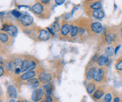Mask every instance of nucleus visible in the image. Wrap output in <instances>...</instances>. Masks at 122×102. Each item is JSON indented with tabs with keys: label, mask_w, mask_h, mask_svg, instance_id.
I'll list each match as a JSON object with an SVG mask.
<instances>
[{
	"label": "nucleus",
	"mask_w": 122,
	"mask_h": 102,
	"mask_svg": "<svg viewBox=\"0 0 122 102\" xmlns=\"http://www.w3.org/2000/svg\"><path fill=\"white\" fill-rule=\"evenodd\" d=\"M20 21L23 26L29 27L32 25V23L34 22V19H33L32 17H31L29 15H23L20 17Z\"/></svg>",
	"instance_id": "nucleus-6"
},
{
	"label": "nucleus",
	"mask_w": 122,
	"mask_h": 102,
	"mask_svg": "<svg viewBox=\"0 0 122 102\" xmlns=\"http://www.w3.org/2000/svg\"><path fill=\"white\" fill-rule=\"evenodd\" d=\"M8 94L9 95V97L12 98H17V89L13 85H10L8 87Z\"/></svg>",
	"instance_id": "nucleus-19"
},
{
	"label": "nucleus",
	"mask_w": 122,
	"mask_h": 102,
	"mask_svg": "<svg viewBox=\"0 0 122 102\" xmlns=\"http://www.w3.org/2000/svg\"><path fill=\"white\" fill-rule=\"evenodd\" d=\"M90 30L92 33L95 34H100L102 33V31L103 30V25L100 23V22H93L90 23L89 25Z\"/></svg>",
	"instance_id": "nucleus-3"
},
{
	"label": "nucleus",
	"mask_w": 122,
	"mask_h": 102,
	"mask_svg": "<svg viewBox=\"0 0 122 102\" xmlns=\"http://www.w3.org/2000/svg\"><path fill=\"white\" fill-rule=\"evenodd\" d=\"M113 100V95L112 93H106L103 98H102V102H112Z\"/></svg>",
	"instance_id": "nucleus-23"
},
{
	"label": "nucleus",
	"mask_w": 122,
	"mask_h": 102,
	"mask_svg": "<svg viewBox=\"0 0 122 102\" xmlns=\"http://www.w3.org/2000/svg\"></svg>",
	"instance_id": "nucleus-47"
},
{
	"label": "nucleus",
	"mask_w": 122,
	"mask_h": 102,
	"mask_svg": "<svg viewBox=\"0 0 122 102\" xmlns=\"http://www.w3.org/2000/svg\"><path fill=\"white\" fill-rule=\"evenodd\" d=\"M16 102H22V101H16Z\"/></svg>",
	"instance_id": "nucleus-43"
},
{
	"label": "nucleus",
	"mask_w": 122,
	"mask_h": 102,
	"mask_svg": "<svg viewBox=\"0 0 122 102\" xmlns=\"http://www.w3.org/2000/svg\"><path fill=\"white\" fill-rule=\"evenodd\" d=\"M50 33L46 29H40L39 30L38 34V40L46 41V40H48L50 39Z\"/></svg>",
	"instance_id": "nucleus-10"
},
{
	"label": "nucleus",
	"mask_w": 122,
	"mask_h": 102,
	"mask_svg": "<svg viewBox=\"0 0 122 102\" xmlns=\"http://www.w3.org/2000/svg\"><path fill=\"white\" fill-rule=\"evenodd\" d=\"M119 34H120V37H121V39L122 40V26L119 28Z\"/></svg>",
	"instance_id": "nucleus-39"
},
{
	"label": "nucleus",
	"mask_w": 122,
	"mask_h": 102,
	"mask_svg": "<svg viewBox=\"0 0 122 102\" xmlns=\"http://www.w3.org/2000/svg\"><path fill=\"white\" fill-rule=\"evenodd\" d=\"M65 0H55L56 4L58 5H61L64 4V3H65Z\"/></svg>",
	"instance_id": "nucleus-33"
},
{
	"label": "nucleus",
	"mask_w": 122,
	"mask_h": 102,
	"mask_svg": "<svg viewBox=\"0 0 122 102\" xmlns=\"http://www.w3.org/2000/svg\"><path fill=\"white\" fill-rule=\"evenodd\" d=\"M97 89L96 83L94 81H90L86 86V92L88 95H92Z\"/></svg>",
	"instance_id": "nucleus-16"
},
{
	"label": "nucleus",
	"mask_w": 122,
	"mask_h": 102,
	"mask_svg": "<svg viewBox=\"0 0 122 102\" xmlns=\"http://www.w3.org/2000/svg\"><path fill=\"white\" fill-rule=\"evenodd\" d=\"M38 80L41 83L46 84L47 83H50L52 80V75L49 72H43L38 75Z\"/></svg>",
	"instance_id": "nucleus-8"
},
{
	"label": "nucleus",
	"mask_w": 122,
	"mask_h": 102,
	"mask_svg": "<svg viewBox=\"0 0 122 102\" xmlns=\"http://www.w3.org/2000/svg\"><path fill=\"white\" fill-rule=\"evenodd\" d=\"M9 102H16V101H14V99H11V100H10Z\"/></svg>",
	"instance_id": "nucleus-42"
},
{
	"label": "nucleus",
	"mask_w": 122,
	"mask_h": 102,
	"mask_svg": "<svg viewBox=\"0 0 122 102\" xmlns=\"http://www.w3.org/2000/svg\"><path fill=\"white\" fill-rule=\"evenodd\" d=\"M103 38L105 43L107 46H112L114 43L118 42L121 39L119 29H116L115 27H112L107 29V32L103 36Z\"/></svg>",
	"instance_id": "nucleus-1"
},
{
	"label": "nucleus",
	"mask_w": 122,
	"mask_h": 102,
	"mask_svg": "<svg viewBox=\"0 0 122 102\" xmlns=\"http://www.w3.org/2000/svg\"><path fill=\"white\" fill-rule=\"evenodd\" d=\"M51 29L53 31V32L56 34V32H58V31H60V29H61V28H60V25L59 24V23L57 22V21H56V22H54L52 24V25H51Z\"/></svg>",
	"instance_id": "nucleus-27"
},
{
	"label": "nucleus",
	"mask_w": 122,
	"mask_h": 102,
	"mask_svg": "<svg viewBox=\"0 0 122 102\" xmlns=\"http://www.w3.org/2000/svg\"><path fill=\"white\" fill-rule=\"evenodd\" d=\"M30 65H31V60H27V59H24L22 61V63H21V70H22L23 72H26V71H29V68H30Z\"/></svg>",
	"instance_id": "nucleus-18"
},
{
	"label": "nucleus",
	"mask_w": 122,
	"mask_h": 102,
	"mask_svg": "<svg viewBox=\"0 0 122 102\" xmlns=\"http://www.w3.org/2000/svg\"><path fill=\"white\" fill-rule=\"evenodd\" d=\"M121 102H122V99H121Z\"/></svg>",
	"instance_id": "nucleus-45"
},
{
	"label": "nucleus",
	"mask_w": 122,
	"mask_h": 102,
	"mask_svg": "<svg viewBox=\"0 0 122 102\" xmlns=\"http://www.w3.org/2000/svg\"><path fill=\"white\" fill-rule=\"evenodd\" d=\"M9 40V37L8 34L3 33V32H0V41H1L2 43H5L7 42Z\"/></svg>",
	"instance_id": "nucleus-28"
},
{
	"label": "nucleus",
	"mask_w": 122,
	"mask_h": 102,
	"mask_svg": "<svg viewBox=\"0 0 122 102\" xmlns=\"http://www.w3.org/2000/svg\"><path fill=\"white\" fill-rule=\"evenodd\" d=\"M94 1H97V0H88V2H94Z\"/></svg>",
	"instance_id": "nucleus-41"
},
{
	"label": "nucleus",
	"mask_w": 122,
	"mask_h": 102,
	"mask_svg": "<svg viewBox=\"0 0 122 102\" xmlns=\"http://www.w3.org/2000/svg\"><path fill=\"white\" fill-rule=\"evenodd\" d=\"M43 97H44V91L42 89H35L33 91L32 95H31V99L35 102L42 100Z\"/></svg>",
	"instance_id": "nucleus-7"
},
{
	"label": "nucleus",
	"mask_w": 122,
	"mask_h": 102,
	"mask_svg": "<svg viewBox=\"0 0 122 102\" xmlns=\"http://www.w3.org/2000/svg\"><path fill=\"white\" fill-rule=\"evenodd\" d=\"M17 31H18L17 28L14 25H12V24H9L8 25L6 32H7L9 36L12 37H16L17 34Z\"/></svg>",
	"instance_id": "nucleus-14"
},
{
	"label": "nucleus",
	"mask_w": 122,
	"mask_h": 102,
	"mask_svg": "<svg viewBox=\"0 0 122 102\" xmlns=\"http://www.w3.org/2000/svg\"><path fill=\"white\" fill-rule=\"evenodd\" d=\"M0 102H3V101H2V100H0Z\"/></svg>",
	"instance_id": "nucleus-44"
},
{
	"label": "nucleus",
	"mask_w": 122,
	"mask_h": 102,
	"mask_svg": "<svg viewBox=\"0 0 122 102\" xmlns=\"http://www.w3.org/2000/svg\"><path fill=\"white\" fill-rule=\"evenodd\" d=\"M11 14L16 18H20L21 17H22V13H21L20 11H19L18 10H13L11 11Z\"/></svg>",
	"instance_id": "nucleus-29"
},
{
	"label": "nucleus",
	"mask_w": 122,
	"mask_h": 102,
	"mask_svg": "<svg viewBox=\"0 0 122 102\" xmlns=\"http://www.w3.org/2000/svg\"><path fill=\"white\" fill-rule=\"evenodd\" d=\"M5 15V12H0V17H2Z\"/></svg>",
	"instance_id": "nucleus-40"
},
{
	"label": "nucleus",
	"mask_w": 122,
	"mask_h": 102,
	"mask_svg": "<svg viewBox=\"0 0 122 102\" xmlns=\"http://www.w3.org/2000/svg\"><path fill=\"white\" fill-rule=\"evenodd\" d=\"M36 75V72L34 71V70H31V71H28L25 72L24 74H23L22 75H21V79L23 80H29L31 78H35Z\"/></svg>",
	"instance_id": "nucleus-15"
},
{
	"label": "nucleus",
	"mask_w": 122,
	"mask_h": 102,
	"mask_svg": "<svg viewBox=\"0 0 122 102\" xmlns=\"http://www.w3.org/2000/svg\"><path fill=\"white\" fill-rule=\"evenodd\" d=\"M97 67L94 66V65H92V66H89L88 68V70L86 72V80H90V81L93 80V76L94 74L95 71L97 70Z\"/></svg>",
	"instance_id": "nucleus-11"
},
{
	"label": "nucleus",
	"mask_w": 122,
	"mask_h": 102,
	"mask_svg": "<svg viewBox=\"0 0 122 102\" xmlns=\"http://www.w3.org/2000/svg\"><path fill=\"white\" fill-rule=\"evenodd\" d=\"M41 102H53V98H52V96H48V97H45L44 99L41 100Z\"/></svg>",
	"instance_id": "nucleus-30"
},
{
	"label": "nucleus",
	"mask_w": 122,
	"mask_h": 102,
	"mask_svg": "<svg viewBox=\"0 0 122 102\" xmlns=\"http://www.w3.org/2000/svg\"><path fill=\"white\" fill-rule=\"evenodd\" d=\"M54 87L53 85H52V83H47L46 84H44V89L45 91V97H48V96H51L52 90H53Z\"/></svg>",
	"instance_id": "nucleus-17"
},
{
	"label": "nucleus",
	"mask_w": 122,
	"mask_h": 102,
	"mask_svg": "<svg viewBox=\"0 0 122 102\" xmlns=\"http://www.w3.org/2000/svg\"><path fill=\"white\" fill-rule=\"evenodd\" d=\"M5 66H6V69H8V71H10V72H14L16 68H17V66H16L15 63H14V60L8 61L6 64H5Z\"/></svg>",
	"instance_id": "nucleus-24"
},
{
	"label": "nucleus",
	"mask_w": 122,
	"mask_h": 102,
	"mask_svg": "<svg viewBox=\"0 0 122 102\" xmlns=\"http://www.w3.org/2000/svg\"><path fill=\"white\" fill-rule=\"evenodd\" d=\"M121 57H122V55H121Z\"/></svg>",
	"instance_id": "nucleus-46"
},
{
	"label": "nucleus",
	"mask_w": 122,
	"mask_h": 102,
	"mask_svg": "<svg viewBox=\"0 0 122 102\" xmlns=\"http://www.w3.org/2000/svg\"><path fill=\"white\" fill-rule=\"evenodd\" d=\"M51 0H41V3L42 4H44V5H47L50 2Z\"/></svg>",
	"instance_id": "nucleus-35"
},
{
	"label": "nucleus",
	"mask_w": 122,
	"mask_h": 102,
	"mask_svg": "<svg viewBox=\"0 0 122 102\" xmlns=\"http://www.w3.org/2000/svg\"><path fill=\"white\" fill-rule=\"evenodd\" d=\"M109 62H110V57H108L107 55L103 54V55L98 56L96 63L100 67H105V66H108Z\"/></svg>",
	"instance_id": "nucleus-4"
},
{
	"label": "nucleus",
	"mask_w": 122,
	"mask_h": 102,
	"mask_svg": "<svg viewBox=\"0 0 122 102\" xmlns=\"http://www.w3.org/2000/svg\"><path fill=\"white\" fill-rule=\"evenodd\" d=\"M88 8L90 10H98V9H101L102 8V4L100 1H94V2H91V3L89 4Z\"/></svg>",
	"instance_id": "nucleus-20"
},
{
	"label": "nucleus",
	"mask_w": 122,
	"mask_h": 102,
	"mask_svg": "<svg viewBox=\"0 0 122 102\" xmlns=\"http://www.w3.org/2000/svg\"><path fill=\"white\" fill-rule=\"evenodd\" d=\"M120 47H121L120 45H118V46H117L115 47V55H116V54H117V52H118V51Z\"/></svg>",
	"instance_id": "nucleus-37"
},
{
	"label": "nucleus",
	"mask_w": 122,
	"mask_h": 102,
	"mask_svg": "<svg viewBox=\"0 0 122 102\" xmlns=\"http://www.w3.org/2000/svg\"><path fill=\"white\" fill-rule=\"evenodd\" d=\"M92 16L94 19H98V20H101L105 17V14L102 9H98V10H92Z\"/></svg>",
	"instance_id": "nucleus-13"
},
{
	"label": "nucleus",
	"mask_w": 122,
	"mask_h": 102,
	"mask_svg": "<svg viewBox=\"0 0 122 102\" xmlns=\"http://www.w3.org/2000/svg\"><path fill=\"white\" fill-rule=\"evenodd\" d=\"M72 25L70 23H65L62 25L60 29V33L62 37H67L69 34H71V31L72 29Z\"/></svg>",
	"instance_id": "nucleus-9"
},
{
	"label": "nucleus",
	"mask_w": 122,
	"mask_h": 102,
	"mask_svg": "<svg viewBox=\"0 0 122 102\" xmlns=\"http://www.w3.org/2000/svg\"><path fill=\"white\" fill-rule=\"evenodd\" d=\"M105 89L102 87H98L94 91V93L92 94V98L95 101H100L102 100L105 95Z\"/></svg>",
	"instance_id": "nucleus-5"
},
{
	"label": "nucleus",
	"mask_w": 122,
	"mask_h": 102,
	"mask_svg": "<svg viewBox=\"0 0 122 102\" xmlns=\"http://www.w3.org/2000/svg\"><path fill=\"white\" fill-rule=\"evenodd\" d=\"M44 5L41 2H37L35 5H33L32 7H31V10H32L35 14H41L44 11Z\"/></svg>",
	"instance_id": "nucleus-12"
},
{
	"label": "nucleus",
	"mask_w": 122,
	"mask_h": 102,
	"mask_svg": "<svg viewBox=\"0 0 122 102\" xmlns=\"http://www.w3.org/2000/svg\"><path fill=\"white\" fill-rule=\"evenodd\" d=\"M5 64V61L3 60V58L2 57H0V66H2Z\"/></svg>",
	"instance_id": "nucleus-38"
},
{
	"label": "nucleus",
	"mask_w": 122,
	"mask_h": 102,
	"mask_svg": "<svg viewBox=\"0 0 122 102\" xmlns=\"http://www.w3.org/2000/svg\"><path fill=\"white\" fill-rule=\"evenodd\" d=\"M115 68L117 71L122 72V57L118 58L115 62Z\"/></svg>",
	"instance_id": "nucleus-26"
},
{
	"label": "nucleus",
	"mask_w": 122,
	"mask_h": 102,
	"mask_svg": "<svg viewBox=\"0 0 122 102\" xmlns=\"http://www.w3.org/2000/svg\"><path fill=\"white\" fill-rule=\"evenodd\" d=\"M21 72H22V70H21L20 67H17V68H16V69H15V71H14L15 74H19Z\"/></svg>",
	"instance_id": "nucleus-34"
},
{
	"label": "nucleus",
	"mask_w": 122,
	"mask_h": 102,
	"mask_svg": "<svg viewBox=\"0 0 122 102\" xmlns=\"http://www.w3.org/2000/svg\"><path fill=\"white\" fill-rule=\"evenodd\" d=\"M105 55H107L108 57H111L115 55V49L112 46H108L105 48Z\"/></svg>",
	"instance_id": "nucleus-22"
},
{
	"label": "nucleus",
	"mask_w": 122,
	"mask_h": 102,
	"mask_svg": "<svg viewBox=\"0 0 122 102\" xmlns=\"http://www.w3.org/2000/svg\"><path fill=\"white\" fill-rule=\"evenodd\" d=\"M39 80L37 78H31L27 81V85L31 89H37L39 86Z\"/></svg>",
	"instance_id": "nucleus-21"
},
{
	"label": "nucleus",
	"mask_w": 122,
	"mask_h": 102,
	"mask_svg": "<svg viewBox=\"0 0 122 102\" xmlns=\"http://www.w3.org/2000/svg\"><path fill=\"white\" fill-rule=\"evenodd\" d=\"M107 80V69L105 67H99L95 71L93 76V81L98 83H103Z\"/></svg>",
	"instance_id": "nucleus-2"
},
{
	"label": "nucleus",
	"mask_w": 122,
	"mask_h": 102,
	"mask_svg": "<svg viewBox=\"0 0 122 102\" xmlns=\"http://www.w3.org/2000/svg\"><path fill=\"white\" fill-rule=\"evenodd\" d=\"M112 102H121V98L120 96L118 95H115L113 100H112Z\"/></svg>",
	"instance_id": "nucleus-31"
},
{
	"label": "nucleus",
	"mask_w": 122,
	"mask_h": 102,
	"mask_svg": "<svg viewBox=\"0 0 122 102\" xmlns=\"http://www.w3.org/2000/svg\"><path fill=\"white\" fill-rule=\"evenodd\" d=\"M5 72V70H4V68L2 66H0V77H1L2 75H3V74Z\"/></svg>",
	"instance_id": "nucleus-36"
},
{
	"label": "nucleus",
	"mask_w": 122,
	"mask_h": 102,
	"mask_svg": "<svg viewBox=\"0 0 122 102\" xmlns=\"http://www.w3.org/2000/svg\"><path fill=\"white\" fill-rule=\"evenodd\" d=\"M79 34V26L77 25H72V29L71 31V37L74 38L76 37Z\"/></svg>",
	"instance_id": "nucleus-25"
},
{
	"label": "nucleus",
	"mask_w": 122,
	"mask_h": 102,
	"mask_svg": "<svg viewBox=\"0 0 122 102\" xmlns=\"http://www.w3.org/2000/svg\"><path fill=\"white\" fill-rule=\"evenodd\" d=\"M9 24L8 23H5L2 25V28H1V31H7V28H8V26Z\"/></svg>",
	"instance_id": "nucleus-32"
}]
</instances>
